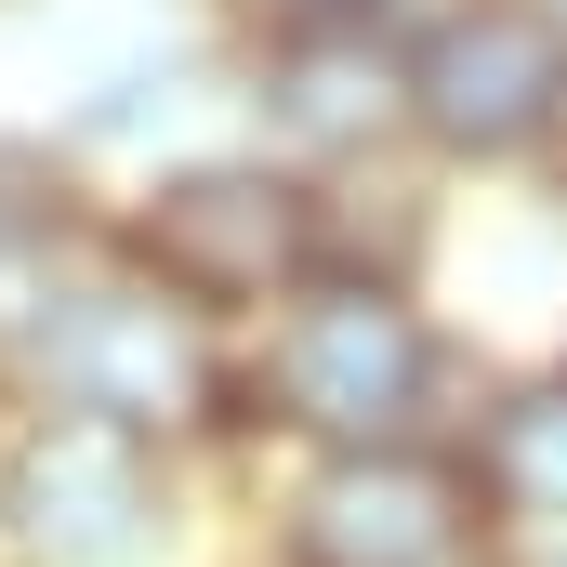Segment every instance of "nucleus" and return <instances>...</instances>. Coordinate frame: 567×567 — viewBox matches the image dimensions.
Here are the masks:
<instances>
[{"label":"nucleus","instance_id":"1","mask_svg":"<svg viewBox=\"0 0 567 567\" xmlns=\"http://www.w3.org/2000/svg\"><path fill=\"white\" fill-rule=\"evenodd\" d=\"M265 383H278V410L303 435H330V449L357 462V449H396V423L423 410L435 343H423V317H410L396 290L343 278V290H303V303H290Z\"/></svg>","mask_w":567,"mask_h":567},{"label":"nucleus","instance_id":"2","mask_svg":"<svg viewBox=\"0 0 567 567\" xmlns=\"http://www.w3.org/2000/svg\"><path fill=\"white\" fill-rule=\"evenodd\" d=\"M40 383L106 435H158L212 410V343H198V303L172 290H80L53 330H40Z\"/></svg>","mask_w":567,"mask_h":567},{"label":"nucleus","instance_id":"3","mask_svg":"<svg viewBox=\"0 0 567 567\" xmlns=\"http://www.w3.org/2000/svg\"><path fill=\"white\" fill-rule=\"evenodd\" d=\"M145 265L172 303H265V290L303 278V185L278 172H251V158H212V172H172L158 198H145Z\"/></svg>","mask_w":567,"mask_h":567},{"label":"nucleus","instance_id":"4","mask_svg":"<svg viewBox=\"0 0 567 567\" xmlns=\"http://www.w3.org/2000/svg\"><path fill=\"white\" fill-rule=\"evenodd\" d=\"M410 120H423L435 145H462V158H502V145L555 133L567 120V40H555V13H528V0L449 13L423 53H410Z\"/></svg>","mask_w":567,"mask_h":567},{"label":"nucleus","instance_id":"5","mask_svg":"<svg viewBox=\"0 0 567 567\" xmlns=\"http://www.w3.org/2000/svg\"><path fill=\"white\" fill-rule=\"evenodd\" d=\"M462 542H475V475H449L423 449H357L290 515L303 567H462Z\"/></svg>","mask_w":567,"mask_h":567},{"label":"nucleus","instance_id":"6","mask_svg":"<svg viewBox=\"0 0 567 567\" xmlns=\"http://www.w3.org/2000/svg\"><path fill=\"white\" fill-rule=\"evenodd\" d=\"M13 542L40 567H145L158 555V475L133 435L106 423H53L13 462Z\"/></svg>","mask_w":567,"mask_h":567},{"label":"nucleus","instance_id":"7","mask_svg":"<svg viewBox=\"0 0 567 567\" xmlns=\"http://www.w3.org/2000/svg\"><path fill=\"white\" fill-rule=\"evenodd\" d=\"M265 106H278V133H303V145H383L410 120V53L370 40V13H343V27H278Z\"/></svg>","mask_w":567,"mask_h":567},{"label":"nucleus","instance_id":"8","mask_svg":"<svg viewBox=\"0 0 567 567\" xmlns=\"http://www.w3.org/2000/svg\"><path fill=\"white\" fill-rule=\"evenodd\" d=\"M475 488H488V502H515V515H542V528H567V383H528V396H502V410H488Z\"/></svg>","mask_w":567,"mask_h":567},{"label":"nucleus","instance_id":"9","mask_svg":"<svg viewBox=\"0 0 567 567\" xmlns=\"http://www.w3.org/2000/svg\"><path fill=\"white\" fill-rule=\"evenodd\" d=\"M40 212H53V198H40V158H13V145H0V251H27V238H40Z\"/></svg>","mask_w":567,"mask_h":567},{"label":"nucleus","instance_id":"10","mask_svg":"<svg viewBox=\"0 0 567 567\" xmlns=\"http://www.w3.org/2000/svg\"><path fill=\"white\" fill-rule=\"evenodd\" d=\"M278 27H343V13H370V0H265Z\"/></svg>","mask_w":567,"mask_h":567},{"label":"nucleus","instance_id":"11","mask_svg":"<svg viewBox=\"0 0 567 567\" xmlns=\"http://www.w3.org/2000/svg\"><path fill=\"white\" fill-rule=\"evenodd\" d=\"M542 567H567V528H542Z\"/></svg>","mask_w":567,"mask_h":567},{"label":"nucleus","instance_id":"12","mask_svg":"<svg viewBox=\"0 0 567 567\" xmlns=\"http://www.w3.org/2000/svg\"><path fill=\"white\" fill-rule=\"evenodd\" d=\"M555 13H567V0H555Z\"/></svg>","mask_w":567,"mask_h":567}]
</instances>
